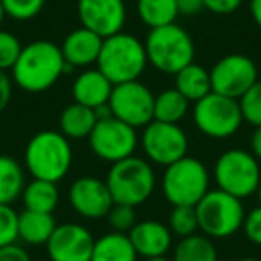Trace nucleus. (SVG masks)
Instances as JSON below:
<instances>
[{"instance_id":"26","label":"nucleus","mask_w":261,"mask_h":261,"mask_svg":"<svg viewBox=\"0 0 261 261\" xmlns=\"http://www.w3.org/2000/svg\"><path fill=\"white\" fill-rule=\"evenodd\" d=\"M138 18L150 29L175 23L179 16L175 0H136Z\"/></svg>"},{"instance_id":"23","label":"nucleus","mask_w":261,"mask_h":261,"mask_svg":"<svg viewBox=\"0 0 261 261\" xmlns=\"http://www.w3.org/2000/svg\"><path fill=\"white\" fill-rule=\"evenodd\" d=\"M175 90L195 104L197 100H200L213 91L211 90L210 70L202 68L197 63H190L188 66H185L175 73Z\"/></svg>"},{"instance_id":"32","label":"nucleus","mask_w":261,"mask_h":261,"mask_svg":"<svg viewBox=\"0 0 261 261\" xmlns=\"http://www.w3.org/2000/svg\"><path fill=\"white\" fill-rule=\"evenodd\" d=\"M22 48L23 45L16 34L0 29V70L2 72L13 70L15 63L18 61Z\"/></svg>"},{"instance_id":"39","label":"nucleus","mask_w":261,"mask_h":261,"mask_svg":"<svg viewBox=\"0 0 261 261\" xmlns=\"http://www.w3.org/2000/svg\"><path fill=\"white\" fill-rule=\"evenodd\" d=\"M179 15L195 16L204 9V0H175Z\"/></svg>"},{"instance_id":"10","label":"nucleus","mask_w":261,"mask_h":261,"mask_svg":"<svg viewBox=\"0 0 261 261\" xmlns=\"http://www.w3.org/2000/svg\"><path fill=\"white\" fill-rule=\"evenodd\" d=\"M91 152L102 161L116 163L125 158L135 156L138 147V135L135 127L127 125L118 118L98 120L95 123L91 135L88 136Z\"/></svg>"},{"instance_id":"15","label":"nucleus","mask_w":261,"mask_h":261,"mask_svg":"<svg viewBox=\"0 0 261 261\" xmlns=\"http://www.w3.org/2000/svg\"><path fill=\"white\" fill-rule=\"evenodd\" d=\"M95 238L84 225L66 222L54 229L47 242L50 261H90Z\"/></svg>"},{"instance_id":"22","label":"nucleus","mask_w":261,"mask_h":261,"mask_svg":"<svg viewBox=\"0 0 261 261\" xmlns=\"http://www.w3.org/2000/svg\"><path fill=\"white\" fill-rule=\"evenodd\" d=\"M97 123V116L91 108L83 104L66 106L59 116V133L68 140H83L88 138Z\"/></svg>"},{"instance_id":"19","label":"nucleus","mask_w":261,"mask_h":261,"mask_svg":"<svg viewBox=\"0 0 261 261\" xmlns=\"http://www.w3.org/2000/svg\"><path fill=\"white\" fill-rule=\"evenodd\" d=\"M115 84L104 75L98 68H88L75 77L72 84V97L77 104H83L86 108H98L102 104H108L109 97Z\"/></svg>"},{"instance_id":"3","label":"nucleus","mask_w":261,"mask_h":261,"mask_svg":"<svg viewBox=\"0 0 261 261\" xmlns=\"http://www.w3.org/2000/svg\"><path fill=\"white\" fill-rule=\"evenodd\" d=\"M147 59L145 45L136 36L127 33H116L102 41L100 54L97 59V68L113 84L138 81L145 72Z\"/></svg>"},{"instance_id":"16","label":"nucleus","mask_w":261,"mask_h":261,"mask_svg":"<svg viewBox=\"0 0 261 261\" xmlns=\"http://www.w3.org/2000/svg\"><path fill=\"white\" fill-rule=\"evenodd\" d=\"M77 15L83 27L93 31L100 38H109L122 33L127 11L123 0H79Z\"/></svg>"},{"instance_id":"6","label":"nucleus","mask_w":261,"mask_h":261,"mask_svg":"<svg viewBox=\"0 0 261 261\" xmlns=\"http://www.w3.org/2000/svg\"><path fill=\"white\" fill-rule=\"evenodd\" d=\"M161 190L172 206H197L210 192V172L202 161L185 156L165 168Z\"/></svg>"},{"instance_id":"14","label":"nucleus","mask_w":261,"mask_h":261,"mask_svg":"<svg viewBox=\"0 0 261 261\" xmlns=\"http://www.w3.org/2000/svg\"><path fill=\"white\" fill-rule=\"evenodd\" d=\"M68 202L77 215L90 220H98L108 217L115 200L106 181L86 175L72 182L68 190Z\"/></svg>"},{"instance_id":"35","label":"nucleus","mask_w":261,"mask_h":261,"mask_svg":"<svg viewBox=\"0 0 261 261\" xmlns=\"http://www.w3.org/2000/svg\"><path fill=\"white\" fill-rule=\"evenodd\" d=\"M242 229L250 243L261 247V206H256L249 213H245Z\"/></svg>"},{"instance_id":"37","label":"nucleus","mask_w":261,"mask_h":261,"mask_svg":"<svg viewBox=\"0 0 261 261\" xmlns=\"http://www.w3.org/2000/svg\"><path fill=\"white\" fill-rule=\"evenodd\" d=\"M13 97V79L8 75V72L0 70V115L8 109Z\"/></svg>"},{"instance_id":"17","label":"nucleus","mask_w":261,"mask_h":261,"mask_svg":"<svg viewBox=\"0 0 261 261\" xmlns=\"http://www.w3.org/2000/svg\"><path fill=\"white\" fill-rule=\"evenodd\" d=\"M127 236L138 256H143L145 259L165 256L170 250L172 238H174L168 225L158 220L136 222V225L127 232Z\"/></svg>"},{"instance_id":"42","label":"nucleus","mask_w":261,"mask_h":261,"mask_svg":"<svg viewBox=\"0 0 261 261\" xmlns=\"http://www.w3.org/2000/svg\"><path fill=\"white\" fill-rule=\"evenodd\" d=\"M93 111H95V116H97V122L98 120L113 118V111H111V108H109V102L108 104H102V106H98V108H95Z\"/></svg>"},{"instance_id":"11","label":"nucleus","mask_w":261,"mask_h":261,"mask_svg":"<svg viewBox=\"0 0 261 261\" xmlns=\"http://www.w3.org/2000/svg\"><path fill=\"white\" fill-rule=\"evenodd\" d=\"M154 100L156 95L147 84L130 81L113 86L109 108L115 118L122 120L135 129H140L154 120Z\"/></svg>"},{"instance_id":"4","label":"nucleus","mask_w":261,"mask_h":261,"mask_svg":"<svg viewBox=\"0 0 261 261\" xmlns=\"http://www.w3.org/2000/svg\"><path fill=\"white\" fill-rule=\"evenodd\" d=\"M143 45L150 65L167 75H175L195 58L192 36L177 23L150 29Z\"/></svg>"},{"instance_id":"30","label":"nucleus","mask_w":261,"mask_h":261,"mask_svg":"<svg viewBox=\"0 0 261 261\" xmlns=\"http://www.w3.org/2000/svg\"><path fill=\"white\" fill-rule=\"evenodd\" d=\"M238 104L243 120L254 127H261V81H256L238 98Z\"/></svg>"},{"instance_id":"21","label":"nucleus","mask_w":261,"mask_h":261,"mask_svg":"<svg viewBox=\"0 0 261 261\" xmlns=\"http://www.w3.org/2000/svg\"><path fill=\"white\" fill-rule=\"evenodd\" d=\"M138 252L125 232L111 231L95 240L90 261H136Z\"/></svg>"},{"instance_id":"8","label":"nucleus","mask_w":261,"mask_h":261,"mask_svg":"<svg viewBox=\"0 0 261 261\" xmlns=\"http://www.w3.org/2000/svg\"><path fill=\"white\" fill-rule=\"evenodd\" d=\"M213 175L218 190L242 200L257 192L261 167L259 161L247 150L229 149L217 160Z\"/></svg>"},{"instance_id":"29","label":"nucleus","mask_w":261,"mask_h":261,"mask_svg":"<svg viewBox=\"0 0 261 261\" xmlns=\"http://www.w3.org/2000/svg\"><path fill=\"white\" fill-rule=\"evenodd\" d=\"M168 229L172 234L192 236L199 231V220H197L195 206H172V211L168 215Z\"/></svg>"},{"instance_id":"9","label":"nucleus","mask_w":261,"mask_h":261,"mask_svg":"<svg viewBox=\"0 0 261 261\" xmlns=\"http://www.w3.org/2000/svg\"><path fill=\"white\" fill-rule=\"evenodd\" d=\"M243 116L236 98L211 91L193 106V123L207 138H231L242 127Z\"/></svg>"},{"instance_id":"25","label":"nucleus","mask_w":261,"mask_h":261,"mask_svg":"<svg viewBox=\"0 0 261 261\" xmlns=\"http://www.w3.org/2000/svg\"><path fill=\"white\" fill-rule=\"evenodd\" d=\"M25 172L15 158L0 154V204L11 206L25 188Z\"/></svg>"},{"instance_id":"12","label":"nucleus","mask_w":261,"mask_h":261,"mask_svg":"<svg viewBox=\"0 0 261 261\" xmlns=\"http://www.w3.org/2000/svg\"><path fill=\"white\" fill-rule=\"evenodd\" d=\"M188 136L179 123H167L152 120L143 127L142 147L145 156L154 165L167 168L168 165L188 156Z\"/></svg>"},{"instance_id":"7","label":"nucleus","mask_w":261,"mask_h":261,"mask_svg":"<svg viewBox=\"0 0 261 261\" xmlns=\"http://www.w3.org/2000/svg\"><path fill=\"white\" fill-rule=\"evenodd\" d=\"M199 231L210 238H229L242 229L245 220L243 202L222 190H210L195 206Z\"/></svg>"},{"instance_id":"5","label":"nucleus","mask_w":261,"mask_h":261,"mask_svg":"<svg viewBox=\"0 0 261 261\" xmlns=\"http://www.w3.org/2000/svg\"><path fill=\"white\" fill-rule=\"evenodd\" d=\"M111 197L116 204L140 206L154 193L156 174L149 161L130 156L111 165L106 177Z\"/></svg>"},{"instance_id":"31","label":"nucleus","mask_w":261,"mask_h":261,"mask_svg":"<svg viewBox=\"0 0 261 261\" xmlns=\"http://www.w3.org/2000/svg\"><path fill=\"white\" fill-rule=\"evenodd\" d=\"M4 8L6 16L16 20V22H27L33 20L43 11L47 0H0Z\"/></svg>"},{"instance_id":"41","label":"nucleus","mask_w":261,"mask_h":261,"mask_svg":"<svg viewBox=\"0 0 261 261\" xmlns=\"http://www.w3.org/2000/svg\"><path fill=\"white\" fill-rule=\"evenodd\" d=\"M250 16L254 23L261 29V0H250Z\"/></svg>"},{"instance_id":"40","label":"nucleus","mask_w":261,"mask_h":261,"mask_svg":"<svg viewBox=\"0 0 261 261\" xmlns=\"http://www.w3.org/2000/svg\"><path fill=\"white\" fill-rule=\"evenodd\" d=\"M250 150H252V156L257 161H261V127H256V130L250 136Z\"/></svg>"},{"instance_id":"45","label":"nucleus","mask_w":261,"mask_h":261,"mask_svg":"<svg viewBox=\"0 0 261 261\" xmlns=\"http://www.w3.org/2000/svg\"><path fill=\"white\" fill-rule=\"evenodd\" d=\"M236 261H261L259 257H240V259Z\"/></svg>"},{"instance_id":"44","label":"nucleus","mask_w":261,"mask_h":261,"mask_svg":"<svg viewBox=\"0 0 261 261\" xmlns=\"http://www.w3.org/2000/svg\"><path fill=\"white\" fill-rule=\"evenodd\" d=\"M145 261H172V259H167L165 256H161V257H149V259H145Z\"/></svg>"},{"instance_id":"34","label":"nucleus","mask_w":261,"mask_h":261,"mask_svg":"<svg viewBox=\"0 0 261 261\" xmlns=\"http://www.w3.org/2000/svg\"><path fill=\"white\" fill-rule=\"evenodd\" d=\"M108 222L109 227L116 232H129L130 229L136 225V211L133 206H127V204H113V207L108 213Z\"/></svg>"},{"instance_id":"2","label":"nucleus","mask_w":261,"mask_h":261,"mask_svg":"<svg viewBox=\"0 0 261 261\" xmlns=\"http://www.w3.org/2000/svg\"><path fill=\"white\" fill-rule=\"evenodd\" d=\"M73 150L70 140L59 130H40L29 140L23 152V163L33 179L59 182L70 172Z\"/></svg>"},{"instance_id":"18","label":"nucleus","mask_w":261,"mask_h":261,"mask_svg":"<svg viewBox=\"0 0 261 261\" xmlns=\"http://www.w3.org/2000/svg\"><path fill=\"white\" fill-rule=\"evenodd\" d=\"M102 41L104 38L95 34L93 31L79 27L66 34L59 47H61L65 63L70 68H86V66L97 65Z\"/></svg>"},{"instance_id":"13","label":"nucleus","mask_w":261,"mask_h":261,"mask_svg":"<svg viewBox=\"0 0 261 261\" xmlns=\"http://www.w3.org/2000/svg\"><path fill=\"white\" fill-rule=\"evenodd\" d=\"M211 90L238 100L257 79V66L249 56L229 54L218 59L210 70Z\"/></svg>"},{"instance_id":"43","label":"nucleus","mask_w":261,"mask_h":261,"mask_svg":"<svg viewBox=\"0 0 261 261\" xmlns=\"http://www.w3.org/2000/svg\"><path fill=\"white\" fill-rule=\"evenodd\" d=\"M4 16H6V13H4V8H2V2H0V27H2V22H4Z\"/></svg>"},{"instance_id":"20","label":"nucleus","mask_w":261,"mask_h":261,"mask_svg":"<svg viewBox=\"0 0 261 261\" xmlns=\"http://www.w3.org/2000/svg\"><path fill=\"white\" fill-rule=\"evenodd\" d=\"M58 227L52 213L23 210L18 213V240L27 245H47L48 238Z\"/></svg>"},{"instance_id":"27","label":"nucleus","mask_w":261,"mask_h":261,"mask_svg":"<svg viewBox=\"0 0 261 261\" xmlns=\"http://www.w3.org/2000/svg\"><path fill=\"white\" fill-rule=\"evenodd\" d=\"M172 261H218V250L206 234H192L181 238L174 249Z\"/></svg>"},{"instance_id":"33","label":"nucleus","mask_w":261,"mask_h":261,"mask_svg":"<svg viewBox=\"0 0 261 261\" xmlns=\"http://www.w3.org/2000/svg\"><path fill=\"white\" fill-rule=\"evenodd\" d=\"M18 240V213L9 204H0V249Z\"/></svg>"},{"instance_id":"46","label":"nucleus","mask_w":261,"mask_h":261,"mask_svg":"<svg viewBox=\"0 0 261 261\" xmlns=\"http://www.w3.org/2000/svg\"><path fill=\"white\" fill-rule=\"evenodd\" d=\"M257 199H259V206H261V182H259V188H257Z\"/></svg>"},{"instance_id":"1","label":"nucleus","mask_w":261,"mask_h":261,"mask_svg":"<svg viewBox=\"0 0 261 261\" xmlns=\"http://www.w3.org/2000/svg\"><path fill=\"white\" fill-rule=\"evenodd\" d=\"M61 47L54 41L36 40L25 45L20 52L11 73L13 83L27 93H43L50 90L59 77L68 72Z\"/></svg>"},{"instance_id":"36","label":"nucleus","mask_w":261,"mask_h":261,"mask_svg":"<svg viewBox=\"0 0 261 261\" xmlns=\"http://www.w3.org/2000/svg\"><path fill=\"white\" fill-rule=\"evenodd\" d=\"M243 0H204V9L215 13V15H231L240 9Z\"/></svg>"},{"instance_id":"24","label":"nucleus","mask_w":261,"mask_h":261,"mask_svg":"<svg viewBox=\"0 0 261 261\" xmlns=\"http://www.w3.org/2000/svg\"><path fill=\"white\" fill-rule=\"evenodd\" d=\"M56 185L58 182L43 181V179H33L27 182L22 192L25 210L38 213H54L59 204V190Z\"/></svg>"},{"instance_id":"47","label":"nucleus","mask_w":261,"mask_h":261,"mask_svg":"<svg viewBox=\"0 0 261 261\" xmlns=\"http://www.w3.org/2000/svg\"><path fill=\"white\" fill-rule=\"evenodd\" d=\"M123 2H125V0H123Z\"/></svg>"},{"instance_id":"38","label":"nucleus","mask_w":261,"mask_h":261,"mask_svg":"<svg viewBox=\"0 0 261 261\" xmlns=\"http://www.w3.org/2000/svg\"><path fill=\"white\" fill-rule=\"evenodd\" d=\"M0 261H33L23 247L16 245H8V247H2L0 249Z\"/></svg>"},{"instance_id":"28","label":"nucleus","mask_w":261,"mask_h":261,"mask_svg":"<svg viewBox=\"0 0 261 261\" xmlns=\"http://www.w3.org/2000/svg\"><path fill=\"white\" fill-rule=\"evenodd\" d=\"M190 109V100L175 88L161 91L154 100V120L167 123H179Z\"/></svg>"}]
</instances>
